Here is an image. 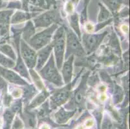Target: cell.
Instances as JSON below:
<instances>
[{
	"label": "cell",
	"instance_id": "4",
	"mask_svg": "<svg viewBox=\"0 0 130 129\" xmlns=\"http://www.w3.org/2000/svg\"><path fill=\"white\" fill-rule=\"evenodd\" d=\"M71 54H75L78 56L83 57L85 55V52L82 48V46L79 42L76 35L71 30L67 29L66 58Z\"/></svg>",
	"mask_w": 130,
	"mask_h": 129
},
{
	"label": "cell",
	"instance_id": "32",
	"mask_svg": "<svg viewBox=\"0 0 130 129\" xmlns=\"http://www.w3.org/2000/svg\"><path fill=\"white\" fill-rule=\"evenodd\" d=\"M88 2H89V0H85V5H87V4L88 3Z\"/></svg>",
	"mask_w": 130,
	"mask_h": 129
},
{
	"label": "cell",
	"instance_id": "24",
	"mask_svg": "<svg viewBox=\"0 0 130 129\" xmlns=\"http://www.w3.org/2000/svg\"><path fill=\"white\" fill-rule=\"evenodd\" d=\"M29 2L33 5L42 7L43 9H48L47 4L45 0H29Z\"/></svg>",
	"mask_w": 130,
	"mask_h": 129
},
{
	"label": "cell",
	"instance_id": "13",
	"mask_svg": "<svg viewBox=\"0 0 130 129\" xmlns=\"http://www.w3.org/2000/svg\"><path fill=\"white\" fill-rule=\"evenodd\" d=\"M74 56H71L67 61L65 62L62 68L63 79L66 83L70 82L73 75V61Z\"/></svg>",
	"mask_w": 130,
	"mask_h": 129
},
{
	"label": "cell",
	"instance_id": "34",
	"mask_svg": "<svg viewBox=\"0 0 130 129\" xmlns=\"http://www.w3.org/2000/svg\"><path fill=\"white\" fill-rule=\"evenodd\" d=\"M1 124H2V121H1V120H0V126H1Z\"/></svg>",
	"mask_w": 130,
	"mask_h": 129
},
{
	"label": "cell",
	"instance_id": "10",
	"mask_svg": "<svg viewBox=\"0 0 130 129\" xmlns=\"http://www.w3.org/2000/svg\"><path fill=\"white\" fill-rule=\"evenodd\" d=\"M0 74H2L7 80L13 83L20 85H28L25 81H23L18 75L13 72L12 71L4 69L0 67Z\"/></svg>",
	"mask_w": 130,
	"mask_h": 129
},
{
	"label": "cell",
	"instance_id": "2",
	"mask_svg": "<svg viewBox=\"0 0 130 129\" xmlns=\"http://www.w3.org/2000/svg\"><path fill=\"white\" fill-rule=\"evenodd\" d=\"M51 44L53 45V48L54 49L58 68L60 69L63 61L65 48V32L63 27H60L58 29Z\"/></svg>",
	"mask_w": 130,
	"mask_h": 129
},
{
	"label": "cell",
	"instance_id": "25",
	"mask_svg": "<svg viewBox=\"0 0 130 129\" xmlns=\"http://www.w3.org/2000/svg\"><path fill=\"white\" fill-rule=\"evenodd\" d=\"M30 74H31L33 79L35 80V83H36V84H37V87H38V88H40V89H42L43 87V84L42 83V81H41V80H40V79H39V77L38 76L37 74H36V73L34 72V71L32 70H31V72H30Z\"/></svg>",
	"mask_w": 130,
	"mask_h": 129
},
{
	"label": "cell",
	"instance_id": "19",
	"mask_svg": "<svg viewBox=\"0 0 130 129\" xmlns=\"http://www.w3.org/2000/svg\"><path fill=\"white\" fill-rule=\"evenodd\" d=\"M99 5L100 7V12L99 17H98V21L99 22H102V21H104L109 18L111 17V14L106 9V8H105L103 5H102L100 3H99Z\"/></svg>",
	"mask_w": 130,
	"mask_h": 129
},
{
	"label": "cell",
	"instance_id": "5",
	"mask_svg": "<svg viewBox=\"0 0 130 129\" xmlns=\"http://www.w3.org/2000/svg\"><path fill=\"white\" fill-rule=\"evenodd\" d=\"M76 79L74 80V82L61 88V89L56 90L53 93V95L51 97V105L53 108H56L60 105L67 101L69 97L70 96L71 88H73V85L76 81Z\"/></svg>",
	"mask_w": 130,
	"mask_h": 129
},
{
	"label": "cell",
	"instance_id": "8",
	"mask_svg": "<svg viewBox=\"0 0 130 129\" xmlns=\"http://www.w3.org/2000/svg\"><path fill=\"white\" fill-rule=\"evenodd\" d=\"M21 53L28 67L30 68L35 67L37 58L36 52L23 40L21 41Z\"/></svg>",
	"mask_w": 130,
	"mask_h": 129
},
{
	"label": "cell",
	"instance_id": "30",
	"mask_svg": "<svg viewBox=\"0 0 130 129\" xmlns=\"http://www.w3.org/2000/svg\"><path fill=\"white\" fill-rule=\"evenodd\" d=\"M40 129H50V127L47 124H44V125H42L41 127H40Z\"/></svg>",
	"mask_w": 130,
	"mask_h": 129
},
{
	"label": "cell",
	"instance_id": "20",
	"mask_svg": "<svg viewBox=\"0 0 130 129\" xmlns=\"http://www.w3.org/2000/svg\"><path fill=\"white\" fill-rule=\"evenodd\" d=\"M70 23L73 29L75 30L76 33H77L79 37H80V32L78 25V18L77 14H74L70 16Z\"/></svg>",
	"mask_w": 130,
	"mask_h": 129
},
{
	"label": "cell",
	"instance_id": "9",
	"mask_svg": "<svg viewBox=\"0 0 130 129\" xmlns=\"http://www.w3.org/2000/svg\"><path fill=\"white\" fill-rule=\"evenodd\" d=\"M89 72H87L83 76L82 80V82L79 87L76 89V92H74V97L73 101L76 105H82L85 101V97L86 93V83L87 81V77Z\"/></svg>",
	"mask_w": 130,
	"mask_h": 129
},
{
	"label": "cell",
	"instance_id": "7",
	"mask_svg": "<svg viewBox=\"0 0 130 129\" xmlns=\"http://www.w3.org/2000/svg\"><path fill=\"white\" fill-rule=\"evenodd\" d=\"M106 34L107 32L100 34H84L83 43L88 54L97 49L98 47L104 40Z\"/></svg>",
	"mask_w": 130,
	"mask_h": 129
},
{
	"label": "cell",
	"instance_id": "33",
	"mask_svg": "<svg viewBox=\"0 0 130 129\" xmlns=\"http://www.w3.org/2000/svg\"><path fill=\"white\" fill-rule=\"evenodd\" d=\"M2 7V3L1 2H0V8Z\"/></svg>",
	"mask_w": 130,
	"mask_h": 129
},
{
	"label": "cell",
	"instance_id": "31",
	"mask_svg": "<svg viewBox=\"0 0 130 129\" xmlns=\"http://www.w3.org/2000/svg\"><path fill=\"white\" fill-rule=\"evenodd\" d=\"M76 129H85V128H84V126H82V125H80V126H78Z\"/></svg>",
	"mask_w": 130,
	"mask_h": 129
},
{
	"label": "cell",
	"instance_id": "16",
	"mask_svg": "<svg viewBox=\"0 0 130 129\" xmlns=\"http://www.w3.org/2000/svg\"><path fill=\"white\" fill-rule=\"evenodd\" d=\"M35 28L31 21H28L23 30V39L25 41H29L32 35L35 34Z\"/></svg>",
	"mask_w": 130,
	"mask_h": 129
},
{
	"label": "cell",
	"instance_id": "26",
	"mask_svg": "<svg viewBox=\"0 0 130 129\" xmlns=\"http://www.w3.org/2000/svg\"><path fill=\"white\" fill-rule=\"evenodd\" d=\"M73 7H74V4L69 1V2L67 3V4H66V11L69 13L73 12Z\"/></svg>",
	"mask_w": 130,
	"mask_h": 129
},
{
	"label": "cell",
	"instance_id": "22",
	"mask_svg": "<svg viewBox=\"0 0 130 129\" xmlns=\"http://www.w3.org/2000/svg\"><path fill=\"white\" fill-rule=\"evenodd\" d=\"M0 63H2L3 65L7 67H10L12 68L15 65L14 62L9 59L6 58L5 57L3 56L0 54Z\"/></svg>",
	"mask_w": 130,
	"mask_h": 129
},
{
	"label": "cell",
	"instance_id": "14",
	"mask_svg": "<svg viewBox=\"0 0 130 129\" xmlns=\"http://www.w3.org/2000/svg\"><path fill=\"white\" fill-rule=\"evenodd\" d=\"M35 14L34 13H32V14H29L27 12H23L17 11L16 14L14 15L11 20V23L13 24H16V23H22L25 20H28V19L30 18L32 16H35Z\"/></svg>",
	"mask_w": 130,
	"mask_h": 129
},
{
	"label": "cell",
	"instance_id": "1",
	"mask_svg": "<svg viewBox=\"0 0 130 129\" xmlns=\"http://www.w3.org/2000/svg\"><path fill=\"white\" fill-rule=\"evenodd\" d=\"M40 73L45 80H48L54 85L57 86H61L63 85L61 76L55 65L54 57L53 55H51L47 65L43 69L41 70Z\"/></svg>",
	"mask_w": 130,
	"mask_h": 129
},
{
	"label": "cell",
	"instance_id": "12",
	"mask_svg": "<svg viewBox=\"0 0 130 129\" xmlns=\"http://www.w3.org/2000/svg\"><path fill=\"white\" fill-rule=\"evenodd\" d=\"M52 50H53V45L52 44L47 45L45 48H42L41 50L38 52V63L36 68L38 70H40L41 67H43L45 61H47L49 55L51 53Z\"/></svg>",
	"mask_w": 130,
	"mask_h": 129
},
{
	"label": "cell",
	"instance_id": "27",
	"mask_svg": "<svg viewBox=\"0 0 130 129\" xmlns=\"http://www.w3.org/2000/svg\"><path fill=\"white\" fill-rule=\"evenodd\" d=\"M9 8H15V9H20L21 8V3L20 2H11L9 5Z\"/></svg>",
	"mask_w": 130,
	"mask_h": 129
},
{
	"label": "cell",
	"instance_id": "11",
	"mask_svg": "<svg viewBox=\"0 0 130 129\" xmlns=\"http://www.w3.org/2000/svg\"><path fill=\"white\" fill-rule=\"evenodd\" d=\"M12 12V10H3L0 12V32L2 34H5L7 33L10 17Z\"/></svg>",
	"mask_w": 130,
	"mask_h": 129
},
{
	"label": "cell",
	"instance_id": "15",
	"mask_svg": "<svg viewBox=\"0 0 130 129\" xmlns=\"http://www.w3.org/2000/svg\"><path fill=\"white\" fill-rule=\"evenodd\" d=\"M14 69L16 70V71H18L22 76L27 78V80H30L28 71H27V68H26L25 66L24 63L23 62V60H22V58H21V56H20V55H19L17 63H16V66L15 67Z\"/></svg>",
	"mask_w": 130,
	"mask_h": 129
},
{
	"label": "cell",
	"instance_id": "6",
	"mask_svg": "<svg viewBox=\"0 0 130 129\" xmlns=\"http://www.w3.org/2000/svg\"><path fill=\"white\" fill-rule=\"evenodd\" d=\"M36 28L47 27L53 23H59L61 21L60 14L56 10H52L42 14L35 19Z\"/></svg>",
	"mask_w": 130,
	"mask_h": 129
},
{
	"label": "cell",
	"instance_id": "21",
	"mask_svg": "<svg viewBox=\"0 0 130 129\" xmlns=\"http://www.w3.org/2000/svg\"><path fill=\"white\" fill-rule=\"evenodd\" d=\"M0 48H1V50H2L3 52L5 53L7 55L10 56V58H12L13 60L16 59V55H15L14 52L13 50L12 49V48L10 47H9L8 45H3L0 47Z\"/></svg>",
	"mask_w": 130,
	"mask_h": 129
},
{
	"label": "cell",
	"instance_id": "17",
	"mask_svg": "<svg viewBox=\"0 0 130 129\" xmlns=\"http://www.w3.org/2000/svg\"><path fill=\"white\" fill-rule=\"evenodd\" d=\"M112 12L119 10L123 0H102Z\"/></svg>",
	"mask_w": 130,
	"mask_h": 129
},
{
	"label": "cell",
	"instance_id": "18",
	"mask_svg": "<svg viewBox=\"0 0 130 129\" xmlns=\"http://www.w3.org/2000/svg\"><path fill=\"white\" fill-rule=\"evenodd\" d=\"M49 96V93L45 90H43V92L41 93L39 96H38L35 100L31 103L30 105V108L32 107H36L38 105H40V103H42L43 101H45V99L47 98V96Z\"/></svg>",
	"mask_w": 130,
	"mask_h": 129
},
{
	"label": "cell",
	"instance_id": "23",
	"mask_svg": "<svg viewBox=\"0 0 130 129\" xmlns=\"http://www.w3.org/2000/svg\"><path fill=\"white\" fill-rule=\"evenodd\" d=\"M123 97V92L119 86L115 85V99L117 102H120L122 100Z\"/></svg>",
	"mask_w": 130,
	"mask_h": 129
},
{
	"label": "cell",
	"instance_id": "28",
	"mask_svg": "<svg viewBox=\"0 0 130 129\" xmlns=\"http://www.w3.org/2000/svg\"><path fill=\"white\" fill-rule=\"evenodd\" d=\"M94 122L93 121V119H88L87 121H86V126H87V127H91V126H93V125H94Z\"/></svg>",
	"mask_w": 130,
	"mask_h": 129
},
{
	"label": "cell",
	"instance_id": "29",
	"mask_svg": "<svg viewBox=\"0 0 130 129\" xmlns=\"http://www.w3.org/2000/svg\"><path fill=\"white\" fill-rule=\"evenodd\" d=\"M21 108V104L20 103H16L14 106H13V109L14 110V112H17V111L20 110V109Z\"/></svg>",
	"mask_w": 130,
	"mask_h": 129
},
{
	"label": "cell",
	"instance_id": "3",
	"mask_svg": "<svg viewBox=\"0 0 130 129\" xmlns=\"http://www.w3.org/2000/svg\"><path fill=\"white\" fill-rule=\"evenodd\" d=\"M57 28L56 25H53L51 27L43 30L41 32L36 34V35L30 38L29 40V43L33 48L38 50L42 48L51 41L53 33Z\"/></svg>",
	"mask_w": 130,
	"mask_h": 129
}]
</instances>
